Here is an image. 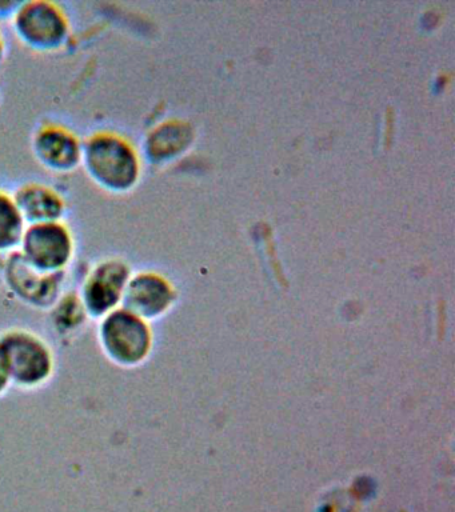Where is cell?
<instances>
[{
  "label": "cell",
  "instance_id": "1",
  "mask_svg": "<svg viewBox=\"0 0 455 512\" xmlns=\"http://www.w3.org/2000/svg\"><path fill=\"white\" fill-rule=\"evenodd\" d=\"M82 166L97 186L113 194H125L137 186L141 158L125 136L98 131L83 142Z\"/></svg>",
  "mask_w": 455,
  "mask_h": 512
},
{
  "label": "cell",
  "instance_id": "2",
  "mask_svg": "<svg viewBox=\"0 0 455 512\" xmlns=\"http://www.w3.org/2000/svg\"><path fill=\"white\" fill-rule=\"evenodd\" d=\"M11 26L25 46L37 51H55L65 46L70 35L66 12L57 3L31 0L19 4Z\"/></svg>",
  "mask_w": 455,
  "mask_h": 512
},
{
  "label": "cell",
  "instance_id": "3",
  "mask_svg": "<svg viewBox=\"0 0 455 512\" xmlns=\"http://www.w3.org/2000/svg\"><path fill=\"white\" fill-rule=\"evenodd\" d=\"M73 234L63 222L27 224L19 252L39 271L62 272L73 259Z\"/></svg>",
  "mask_w": 455,
  "mask_h": 512
},
{
  "label": "cell",
  "instance_id": "4",
  "mask_svg": "<svg viewBox=\"0 0 455 512\" xmlns=\"http://www.w3.org/2000/svg\"><path fill=\"white\" fill-rule=\"evenodd\" d=\"M106 351L119 363H135L146 354L149 336L142 319L125 308L107 314L102 324Z\"/></svg>",
  "mask_w": 455,
  "mask_h": 512
},
{
  "label": "cell",
  "instance_id": "5",
  "mask_svg": "<svg viewBox=\"0 0 455 512\" xmlns=\"http://www.w3.org/2000/svg\"><path fill=\"white\" fill-rule=\"evenodd\" d=\"M129 279V267L122 260L111 259L98 264L83 286V307L94 315H107L117 310Z\"/></svg>",
  "mask_w": 455,
  "mask_h": 512
},
{
  "label": "cell",
  "instance_id": "6",
  "mask_svg": "<svg viewBox=\"0 0 455 512\" xmlns=\"http://www.w3.org/2000/svg\"><path fill=\"white\" fill-rule=\"evenodd\" d=\"M83 142L69 128L49 123L39 127L33 138V152L43 167L53 172L74 171L82 164Z\"/></svg>",
  "mask_w": 455,
  "mask_h": 512
},
{
  "label": "cell",
  "instance_id": "7",
  "mask_svg": "<svg viewBox=\"0 0 455 512\" xmlns=\"http://www.w3.org/2000/svg\"><path fill=\"white\" fill-rule=\"evenodd\" d=\"M61 275L62 272L49 274L39 271L38 268L31 266L19 251L10 255L6 266V278L10 287L23 299L33 303H46L57 298Z\"/></svg>",
  "mask_w": 455,
  "mask_h": 512
},
{
  "label": "cell",
  "instance_id": "8",
  "mask_svg": "<svg viewBox=\"0 0 455 512\" xmlns=\"http://www.w3.org/2000/svg\"><path fill=\"white\" fill-rule=\"evenodd\" d=\"M0 348L9 374L22 383H37L49 374V354L37 340L25 335L10 336Z\"/></svg>",
  "mask_w": 455,
  "mask_h": 512
},
{
  "label": "cell",
  "instance_id": "9",
  "mask_svg": "<svg viewBox=\"0 0 455 512\" xmlns=\"http://www.w3.org/2000/svg\"><path fill=\"white\" fill-rule=\"evenodd\" d=\"M13 199L26 224L62 222L66 214L65 199L45 184H23Z\"/></svg>",
  "mask_w": 455,
  "mask_h": 512
},
{
  "label": "cell",
  "instance_id": "10",
  "mask_svg": "<svg viewBox=\"0 0 455 512\" xmlns=\"http://www.w3.org/2000/svg\"><path fill=\"white\" fill-rule=\"evenodd\" d=\"M169 302V286L158 276L150 274L130 278L122 298L123 308L138 318L158 314Z\"/></svg>",
  "mask_w": 455,
  "mask_h": 512
},
{
  "label": "cell",
  "instance_id": "11",
  "mask_svg": "<svg viewBox=\"0 0 455 512\" xmlns=\"http://www.w3.org/2000/svg\"><path fill=\"white\" fill-rule=\"evenodd\" d=\"M26 226L13 195L0 190V252L13 251L19 247Z\"/></svg>",
  "mask_w": 455,
  "mask_h": 512
},
{
  "label": "cell",
  "instance_id": "12",
  "mask_svg": "<svg viewBox=\"0 0 455 512\" xmlns=\"http://www.w3.org/2000/svg\"><path fill=\"white\" fill-rule=\"evenodd\" d=\"M9 376V368H7L5 355H3L2 348H0V390H3V387L6 386Z\"/></svg>",
  "mask_w": 455,
  "mask_h": 512
},
{
  "label": "cell",
  "instance_id": "13",
  "mask_svg": "<svg viewBox=\"0 0 455 512\" xmlns=\"http://www.w3.org/2000/svg\"><path fill=\"white\" fill-rule=\"evenodd\" d=\"M6 44L5 38H3L2 31H0V62L3 60V56H5Z\"/></svg>",
  "mask_w": 455,
  "mask_h": 512
}]
</instances>
